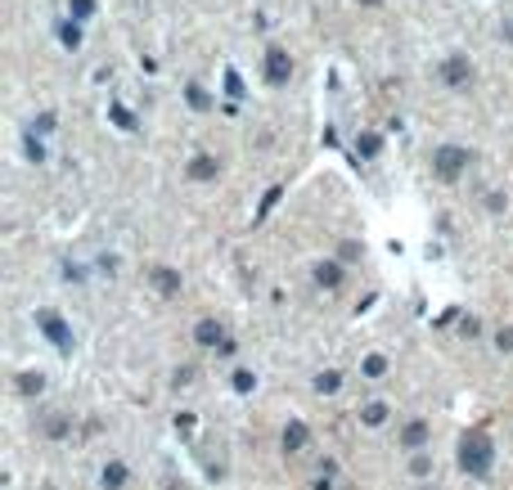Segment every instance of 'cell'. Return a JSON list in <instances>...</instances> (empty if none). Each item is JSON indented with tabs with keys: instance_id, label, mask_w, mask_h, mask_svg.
Returning <instances> with one entry per match:
<instances>
[{
	"instance_id": "obj_13",
	"label": "cell",
	"mask_w": 513,
	"mask_h": 490,
	"mask_svg": "<svg viewBox=\"0 0 513 490\" xmlns=\"http://www.w3.org/2000/svg\"><path fill=\"white\" fill-rule=\"evenodd\" d=\"M316 279L325 284V288H338V266H320V270H316Z\"/></svg>"
},
{
	"instance_id": "obj_11",
	"label": "cell",
	"mask_w": 513,
	"mask_h": 490,
	"mask_svg": "<svg viewBox=\"0 0 513 490\" xmlns=\"http://www.w3.org/2000/svg\"><path fill=\"white\" fill-rule=\"evenodd\" d=\"M122 482H127V468H122V464H113L108 473H104V486H108V490H117Z\"/></svg>"
},
{
	"instance_id": "obj_9",
	"label": "cell",
	"mask_w": 513,
	"mask_h": 490,
	"mask_svg": "<svg viewBox=\"0 0 513 490\" xmlns=\"http://www.w3.org/2000/svg\"><path fill=\"white\" fill-rule=\"evenodd\" d=\"M338 387H342V373H334V369L316 378V391H338Z\"/></svg>"
},
{
	"instance_id": "obj_5",
	"label": "cell",
	"mask_w": 513,
	"mask_h": 490,
	"mask_svg": "<svg viewBox=\"0 0 513 490\" xmlns=\"http://www.w3.org/2000/svg\"><path fill=\"white\" fill-rule=\"evenodd\" d=\"M307 446V427L302 423H288V432H284V450H302Z\"/></svg>"
},
{
	"instance_id": "obj_4",
	"label": "cell",
	"mask_w": 513,
	"mask_h": 490,
	"mask_svg": "<svg viewBox=\"0 0 513 490\" xmlns=\"http://www.w3.org/2000/svg\"><path fill=\"white\" fill-rule=\"evenodd\" d=\"M221 320H203V324H198V329H194V338L198 342H203V347H212V342H221Z\"/></svg>"
},
{
	"instance_id": "obj_12",
	"label": "cell",
	"mask_w": 513,
	"mask_h": 490,
	"mask_svg": "<svg viewBox=\"0 0 513 490\" xmlns=\"http://www.w3.org/2000/svg\"><path fill=\"white\" fill-rule=\"evenodd\" d=\"M360 418H365L369 427H374V423H383V418H387V409H383V405H378V400H374V405H365V409H360Z\"/></svg>"
},
{
	"instance_id": "obj_3",
	"label": "cell",
	"mask_w": 513,
	"mask_h": 490,
	"mask_svg": "<svg viewBox=\"0 0 513 490\" xmlns=\"http://www.w3.org/2000/svg\"><path fill=\"white\" fill-rule=\"evenodd\" d=\"M441 81L446 85H469L473 81V63L469 59H446L441 63Z\"/></svg>"
},
{
	"instance_id": "obj_15",
	"label": "cell",
	"mask_w": 513,
	"mask_h": 490,
	"mask_svg": "<svg viewBox=\"0 0 513 490\" xmlns=\"http://www.w3.org/2000/svg\"><path fill=\"white\" fill-rule=\"evenodd\" d=\"M496 347H500V351H513V329H500V333H496Z\"/></svg>"
},
{
	"instance_id": "obj_7",
	"label": "cell",
	"mask_w": 513,
	"mask_h": 490,
	"mask_svg": "<svg viewBox=\"0 0 513 490\" xmlns=\"http://www.w3.org/2000/svg\"><path fill=\"white\" fill-rule=\"evenodd\" d=\"M284 76H288V59L279 50H270V81H284Z\"/></svg>"
},
{
	"instance_id": "obj_16",
	"label": "cell",
	"mask_w": 513,
	"mask_h": 490,
	"mask_svg": "<svg viewBox=\"0 0 513 490\" xmlns=\"http://www.w3.org/2000/svg\"><path fill=\"white\" fill-rule=\"evenodd\" d=\"M18 387H27V391H41V373H36V378H32V373H23V378H18Z\"/></svg>"
},
{
	"instance_id": "obj_2",
	"label": "cell",
	"mask_w": 513,
	"mask_h": 490,
	"mask_svg": "<svg viewBox=\"0 0 513 490\" xmlns=\"http://www.w3.org/2000/svg\"><path fill=\"white\" fill-rule=\"evenodd\" d=\"M459 459H464V468H469V473H487L491 468V436L482 427H473L469 436H464V446H459Z\"/></svg>"
},
{
	"instance_id": "obj_10",
	"label": "cell",
	"mask_w": 513,
	"mask_h": 490,
	"mask_svg": "<svg viewBox=\"0 0 513 490\" xmlns=\"http://www.w3.org/2000/svg\"><path fill=\"white\" fill-rule=\"evenodd\" d=\"M154 279H158L163 293H176V288H180V275H171V270H154Z\"/></svg>"
},
{
	"instance_id": "obj_1",
	"label": "cell",
	"mask_w": 513,
	"mask_h": 490,
	"mask_svg": "<svg viewBox=\"0 0 513 490\" xmlns=\"http://www.w3.org/2000/svg\"><path fill=\"white\" fill-rule=\"evenodd\" d=\"M469 162H473L469 149H459V144H441V149L432 153V176L450 185V180H459L464 171H469Z\"/></svg>"
},
{
	"instance_id": "obj_8",
	"label": "cell",
	"mask_w": 513,
	"mask_h": 490,
	"mask_svg": "<svg viewBox=\"0 0 513 490\" xmlns=\"http://www.w3.org/2000/svg\"><path fill=\"white\" fill-rule=\"evenodd\" d=\"M427 441V423H410L405 427V446H423Z\"/></svg>"
},
{
	"instance_id": "obj_6",
	"label": "cell",
	"mask_w": 513,
	"mask_h": 490,
	"mask_svg": "<svg viewBox=\"0 0 513 490\" xmlns=\"http://www.w3.org/2000/svg\"><path fill=\"white\" fill-rule=\"evenodd\" d=\"M189 176H194V180H212L216 176V162L212 158H194V162H189Z\"/></svg>"
},
{
	"instance_id": "obj_14",
	"label": "cell",
	"mask_w": 513,
	"mask_h": 490,
	"mask_svg": "<svg viewBox=\"0 0 513 490\" xmlns=\"http://www.w3.org/2000/svg\"><path fill=\"white\" fill-rule=\"evenodd\" d=\"M252 382H256V378H252L248 369H239V373H234V387H239V391H252Z\"/></svg>"
}]
</instances>
